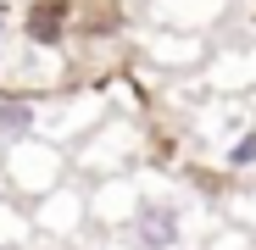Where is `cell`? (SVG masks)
<instances>
[{"label":"cell","instance_id":"cell-1","mask_svg":"<svg viewBox=\"0 0 256 250\" xmlns=\"http://www.w3.org/2000/svg\"><path fill=\"white\" fill-rule=\"evenodd\" d=\"M128 245L134 250H178L184 245V206L167 195H140L128 212Z\"/></svg>","mask_w":256,"mask_h":250},{"label":"cell","instance_id":"cell-2","mask_svg":"<svg viewBox=\"0 0 256 250\" xmlns=\"http://www.w3.org/2000/svg\"><path fill=\"white\" fill-rule=\"evenodd\" d=\"M67 17H72V0H34L28 6V39L34 45H62V33H67Z\"/></svg>","mask_w":256,"mask_h":250},{"label":"cell","instance_id":"cell-3","mask_svg":"<svg viewBox=\"0 0 256 250\" xmlns=\"http://www.w3.org/2000/svg\"><path fill=\"white\" fill-rule=\"evenodd\" d=\"M34 134H39V100L6 95V100H0V145H22Z\"/></svg>","mask_w":256,"mask_h":250},{"label":"cell","instance_id":"cell-4","mask_svg":"<svg viewBox=\"0 0 256 250\" xmlns=\"http://www.w3.org/2000/svg\"><path fill=\"white\" fill-rule=\"evenodd\" d=\"M223 161H228V173H245V167H256V128H245V134L228 145Z\"/></svg>","mask_w":256,"mask_h":250},{"label":"cell","instance_id":"cell-5","mask_svg":"<svg viewBox=\"0 0 256 250\" xmlns=\"http://www.w3.org/2000/svg\"><path fill=\"white\" fill-rule=\"evenodd\" d=\"M6 189H12V184H6V167H0V200H6Z\"/></svg>","mask_w":256,"mask_h":250},{"label":"cell","instance_id":"cell-6","mask_svg":"<svg viewBox=\"0 0 256 250\" xmlns=\"http://www.w3.org/2000/svg\"><path fill=\"white\" fill-rule=\"evenodd\" d=\"M240 250H256V245H240Z\"/></svg>","mask_w":256,"mask_h":250}]
</instances>
